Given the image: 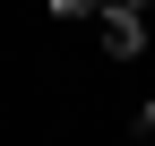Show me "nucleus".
<instances>
[{
    "label": "nucleus",
    "mask_w": 155,
    "mask_h": 146,
    "mask_svg": "<svg viewBox=\"0 0 155 146\" xmlns=\"http://www.w3.org/2000/svg\"><path fill=\"white\" fill-rule=\"evenodd\" d=\"M138 138H147V146H155V103H147V112H138Z\"/></svg>",
    "instance_id": "7ed1b4c3"
},
{
    "label": "nucleus",
    "mask_w": 155,
    "mask_h": 146,
    "mask_svg": "<svg viewBox=\"0 0 155 146\" xmlns=\"http://www.w3.org/2000/svg\"><path fill=\"white\" fill-rule=\"evenodd\" d=\"M95 17H104V52H112V60H138V43H147V26H138V9H121V0H104Z\"/></svg>",
    "instance_id": "f257e3e1"
},
{
    "label": "nucleus",
    "mask_w": 155,
    "mask_h": 146,
    "mask_svg": "<svg viewBox=\"0 0 155 146\" xmlns=\"http://www.w3.org/2000/svg\"><path fill=\"white\" fill-rule=\"evenodd\" d=\"M121 9H138V17H147V9H155V0H121Z\"/></svg>",
    "instance_id": "20e7f679"
},
{
    "label": "nucleus",
    "mask_w": 155,
    "mask_h": 146,
    "mask_svg": "<svg viewBox=\"0 0 155 146\" xmlns=\"http://www.w3.org/2000/svg\"><path fill=\"white\" fill-rule=\"evenodd\" d=\"M104 0H52V17H95Z\"/></svg>",
    "instance_id": "f03ea898"
}]
</instances>
